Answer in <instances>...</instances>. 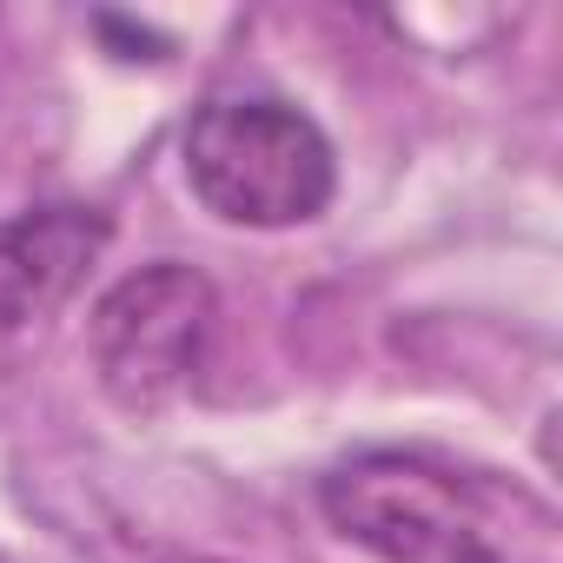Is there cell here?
<instances>
[{"mask_svg":"<svg viewBox=\"0 0 563 563\" xmlns=\"http://www.w3.org/2000/svg\"><path fill=\"white\" fill-rule=\"evenodd\" d=\"M192 199L245 232L312 225L339 192V153L325 126L278 93H212L179 133Z\"/></svg>","mask_w":563,"mask_h":563,"instance_id":"obj_1","label":"cell"},{"mask_svg":"<svg viewBox=\"0 0 563 563\" xmlns=\"http://www.w3.org/2000/svg\"><path fill=\"white\" fill-rule=\"evenodd\" d=\"M212 325H219V292L199 265L153 258V265L126 272L120 286L100 292V306L87 319L100 391L133 418L166 411L199 378Z\"/></svg>","mask_w":563,"mask_h":563,"instance_id":"obj_2","label":"cell"},{"mask_svg":"<svg viewBox=\"0 0 563 563\" xmlns=\"http://www.w3.org/2000/svg\"><path fill=\"white\" fill-rule=\"evenodd\" d=\"M319 510L345 543L378 563H504L484 543L457 477L405 451H365L325 471Z\"/></svg>","mask_w":563,"mask_h":563,"instance_id":"obj_3","label":"cell"},{"mask_svg":"<svg viewBox=\"0 0 563 563\" xmlns=\"http://www.w3.org/2000/svg\"><path fill=\"white\" fill-rule=\"evenodd\" d=\"M113 219L100 206L60 199L0 219V332H21L74 299L87 265L107 252Z\"/></svg>","mask_w":563,"mask_h":563,"instance_id":"obj_4","label":"cell"}]
</instances>
